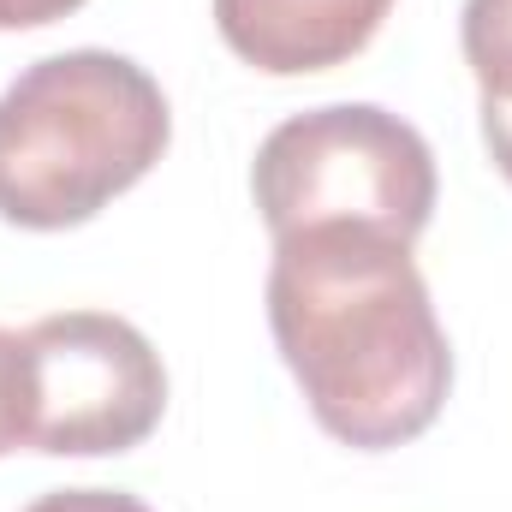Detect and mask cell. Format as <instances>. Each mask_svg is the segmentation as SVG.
Segmentation results:
<instances>
[{
  "mask_svg": "<svg viewBox=\"0 0 512 512\" xmlns=\"http://www.w3.org/2000/svg\"><path fill=\"white\" fill-rule=\"evenodd\" d=\"M268 328L310 417L358 453L417 441L447 405V328L399 239L358 227L274 239Z\"/></svg>",
  "mask_w": 512,
  "mask_h": 512,
  "instance_id": "cell-1",
  "label": "cell"
},
{
  "mask_svg": "<svg viewBox=\"0 0 512 512\" xmlns=\"http://www.w3.org/2000/svg\"><path fill=\"white\" fill-rule=\"evenodd\" d=\"M161 84L108 48L24 66L0 90V221L66 233L131 191L167 149Z\"/></svg>",
  "mask_w": 512,
  "mask_h": 512,
  "instance_id": "cell-2",
  "label": "cell"
},
{
  "mask_svg": "<svg viewBox=\"0 0 512 512\" xmlns=\"http://www.w3.org/2000/svg\"><path fill=\"white\" fill-rule=\"evenodd\" d=\"M251 191L274 239L358 227L417 245L441 185H435V155L411 120L376 102H334L292 114L262 137Z\"/></svg>",
  "mask_w": 512,
  "mask_h": 512,
  "instance_id": "cell-3",
  "label": "cell"
},
{
  "mask_svg": "<svg viewBox=\"0 0 512 512\" xmlns=\"http://www.w3.org/2000/svg\"><path fill=\"white\" fill-rule=\"evenodd\" d=\"M30 447L54 459L131 453L167 411V370L143 328L114 310H60L24 334Z\"/></svg>",
  "mask_w": 512,
  "mask_h": 512,
  "instance_id": "cell-4",
  "label": "cell"
},
{
  "mask_svg": "<svg viewBox=\"0 0 512 512\" xmlns=\"http://www.w3.org/2000/svg\"><path fill=\"white\" fill-rule=\"evenodd\" d=\"M393 0H215L221 42L268 78L334 72L358 60Z\"/></svg>",
  "mask_w": 512,
  "mask_h": 512,
  "instance_id": "cell-5",
  "label": "cell"
},
{
  "mask_svg": "<svg viewBox=\"0 0 512 512\" xmlns=\"http://www.w3.org/2000/svg\"><path fill=\"white\" fill-rule=\"evenodd\" d=\"M459 48H465V66L477 72L483 96L512 102V0H465Z\"/></svg>",
  "mask_w": 512,
  "mask_h": 512,
  "instance_id": "cell-6",
  "label": "cell"
},
{
  "mask_svg": "<svg viewBox=\"0 0 512 512\" xmlns=\"http://www.w3.org/2000/svg\"><path fill=\"white\" fill-rule=\"evenodd\" d=\"M30 447V352L24 334L0 328V459Z\"/></svg>",
  "mask_w": 512,
  "mask_h": 512,
  "instance_id": "cell-7",
  "label": "cell"
},
{
  "mask_svg": "<svg viewBox=\"0 0 512 512\" xmlns=\"http://www.w3.org/2000/svg\"><path fill=\"white\" fill-rule=\"evenodd\" d=\"M24 512H149L137 495H120V489H54L42 501H30Z\"/></svg>",
  "mask_w": 512,
  "mask_h": 512,
  "instance_id": "cell-8",
  "label": "cell"
},
{
  "mask_svg": "<svg viewBox=\"0 0 512 512\" xmlns=\"http://www.w3.org/2000/svg\"><path fill=\"white\" fill-rule=\"evenodd\" d=\"M84 0H0V30H42L54 18H72Z\"/></svg>",
  "mask_w": 512,
  "mask_h": 512,
  "instance_id": "cell-9",
  "label": "cell"
},
{
  "mask_svg": "<svg viewBox=\"0 0 512 512\" xmlns=\"http://www.w3.org/2000/svg\"><path fill=\"white\" fill-rule=\"evenodd\" d=\"M483 143H489V155H495L501 179L512 185V102L483 96Z\"/></svg>",
  "mask_w": 512,
  "mask_h": 512,
  "instance_id": "cell-10",
  "label": "cell"
}]
</instances>
